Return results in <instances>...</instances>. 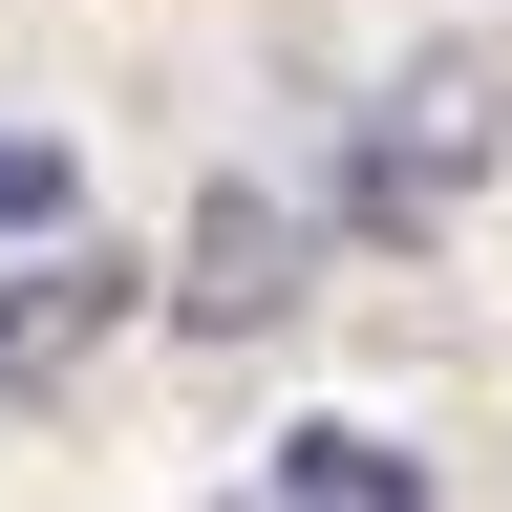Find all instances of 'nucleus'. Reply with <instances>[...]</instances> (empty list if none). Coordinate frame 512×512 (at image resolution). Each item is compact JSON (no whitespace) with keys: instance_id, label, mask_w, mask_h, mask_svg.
Masks as SVG:
<instances>
[{"instance_id":"1","label":"nucleus","mask_w":512,"mask_h":512,"mask_svg":"<svg viewBox=\"0 0 512 512\" xmlns=\"http://www.w3.org/2000/svg\"><path fill=\"white\" fill-rule=\"evenodd\" d=\"M491 86H512L491 43H427V64H406V107H384V150L342 171V214H363V235H427L448 192H470V150H491Z\"/></svg>"},{"instance_id":"2","label":"nucleus","mask_w":512,"mask_h":512,"mask_svg":"<svg viewBox=\"0 0 512 512\" xmlns=\"http://www.w3.org/2000/svg\"><path fill=\"white\" fill-rule=\"evenodd\" d=\"M278 299H299V214H278V192H214V214H192V320L256 342Z\"/></svg>"},{"instance_id":"3","label":"nucleus","mask_w":512,"mask_h":512,"mask_svg":"<svg viewBox=\"0 0 512 512\" xmlns=\"http://www.w3.org/2000/svg\"><path fill=\"white\" fill-rule=\"evenodd\" d=\"M256 491H278V512H427V448H384V427H278Z\"/></svg>"},{"instance_id":"4","label":"nucleus","mask_w":512,"mask_h":512,"mask_svg":"<svg viewBox=\"0 0 512 512\" xmlns=\"http://www.w3.org/2000/svg\"><path fill=\"white\" fill-rule=\"evenodd\" d=\"M128 278H107V256H43V299H0V384H43L64 342H86V320H107Z\"/></svg>"},{"instance_id":"5","label":"nucleus","mask_w":512,"mask_h":512,"mask_svg":"<svg viewBox=\"0 0 512 512\" xmlns=\"http://www.w3.org/2000/svg\"><path fill=\"white\" fill-rule=\"evenodd\" d=\"M0 214H22V235L64 214V150H43V128H0Z\"/></svg>"}]
</instances>
